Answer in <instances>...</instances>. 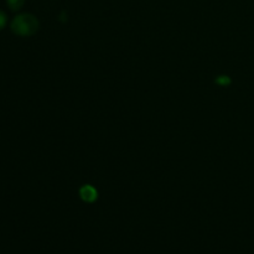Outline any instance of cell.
Returning <instances> with one entry per match:
<instances>
[{"mask_svg": "<svg viewBox=\"0 0 254 254\" xmlns=\"http://www.w3.org/2000/svg\"><path fill=\"white\" fill-rule=\"evenodd\" d=\"M96 190L91 186H84L81 190V197L83 198L84 201H93L96 198Z\"/></svg>", "mask_w": 254, "mask_h": 254, "instance_id": "obj_2", "label": "cell"}, {"mask_svg": "<svg viewBox=\"0 0 254 254\" xmlns=\"http://www.w3.org/2000/svg\"><path fill=\"white\" fill-rule=\"evenodd\" d=\"M5 24H6V16H5L4 12L0 11V30L5 26Z\"/></svg>", "mask_w": 254, "mask_h": 254, "instance_id": "obj_4", "label": "cell"}, {"mask_svg": "<svg viewBox=\"0 0 254 254\" xmlns=\"http://www.w3.org/2000/svg\"><path fill=\"white\" fill-rule=\"evenodd\" d=\"M22 4H24V0H7V5L12 10H19L22 6Z\"/></svg>", "mask_w": 254, "mask_h": 254, "instance_id": "obj_3", "label": "cell"}, {"mask_svg": "<svg viewBox=\"0 0 254 254\" xmlns=\"http://www.w3.org/2000/svg\"><path fill=\"white\" fill-rule=\"evenodd\" d=\"M11 29L15 34L21 35V36H27V35H31L36 31L37 20L32 15L29 14L19 15L12 21Z\"/></svg>", "mask_w": 254, "mask_h": 254, "instance_id": "obj_1", "label": "cell"}]
</instances>
